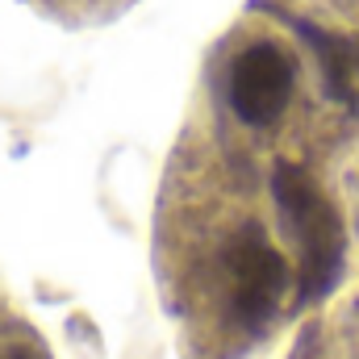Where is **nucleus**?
Wrapping results in <instances>:
<instances>
[{"label":"nucleus","instance_id":"f03ea898","mask_svg":"<svg viewBox=\"0 0 359 359\" xmlns=\"http://www.w3.org/2000/svg\"><path fill=\"white\" fill-rule=\"evenodd\" d=\"M217 271H222V284H226L230 318L247 334L268 330L276 322V313L284 309V301H288L292 268L255 217H243V222L230 226V234L222 238V251H217Z\"/></svg>","mask_w":359,"mask_h":359},{"label":"nucleus","instance_id":"f257e3e1","mask_svg":"<svg viewBox=\"0 0 359 359\" xmlns=\"http://www.w3.org/2000/svg\"><path fill=\"white\" fill-rule=\"evenodd\" d=\"M301 96V59L271 29H243L222 59V100L243 130H276Z\"/></svg>","mask_w":359,"mask_h":359},{"label":"nucleus","instance_id":"7ed1b4c3","mask_svg":"<svg viewBox=\"0 0 359 359\" xmlns=\"http://www.w3.org/2000/svg\"><path fill=\"white\" fill-rule=\"evenodd\" d=\"M42 4H50L55 13H76V17H104V13L121 8L126 0H42Z\"/></svg>","mask_w":359,"mask_h":359}]
</instances>
